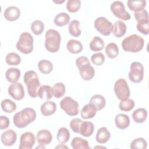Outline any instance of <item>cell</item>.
I'll return each mask as SVG.
<instances>
[{"label": "cell", "instance_id": "obj_1", "mask_svg": "<svg viewBox=\"0 0 149 149\" xmlns=\"http://www.w3.org/2000/svg\"><path fill=\"white\" fill-rule=\"evenodd\" d=\"M36 118V113L31 108H26L16 113L13 118L14 125L19 128H24Z\"/></svg>", "mask_w": 149, "mask_h": 149}, {"label": "cell", "instance_id": "obj_2", "mask_svg": "<svg viewBox=\"0 0 149 149\" xmlns=\"http://www.w3.org/2000/svg\"><path fill=\"white\" fill-rule=\"evenodd\" d=\"M23 79L29 95L32 98L37 97L41 84L36 72L34 70L27 71L24 74Z\"/></svg>", "mask_w": 149, "mask_h": 149}, {"label": "cell", "instance_id": "obj_3", "mask_svg": "<svg viewBox=\"0 0 149 149\" xmlns=\"http://www.w3.org/2000/svg\"><path fill=\"white\" fill-rule=\"evenodd\" d=\"M144 44V39L141 36L133 34L123 39L122 47L126 52H138L143 49Z\"/></svg>", "mask_w": 149, "mask_h": 149}, {"label": "cell", "instance_id": "obj_4", "mask_svg": "<svg viewBox=\"0 0 149 149\" xmlns=\"http://www.w3.org/2000/svg\"><path fill=\"white\" fill-rule=\"evenodd\" d=\"M45 48L50 52L58 51L61 42V37L59 32L54 29H49L45 34Z\"/></svg>", "mask_w": 149, "mask_h": 149}, {"label": "cell", "instance_id": "obj_5", "mask_svg": "<svg viewBox=\"0 0 149 149\" xmlns=\"http://www.w3.org/2000/svg\"><path fill=\"white\" fill-rule=\"evenodd\" d=\"M16 48L20 52L24 54H29L33 49V37L28 32L22 33L16 43Z\"/></svg>", "mask_w": 149, "mask_h": 149}, {"label": "cell", "instance_id": "obj_6", "mask_svg": "<svg viewBox=\"0 0 149 149\" xmlns=\"http://www.w3.org/2000/svg\"><path fill=\"white\" fill-rule=\"evenodd\" d=\"M114 92L116 97L121 100L128 98L130 92L126 80L124 79H118L114 84Z\"/></svg>", "mask_w": 149, "mask_h": 149}, {"label": "cell", "instance_id": "obj_7", "mask_svg": "<svg viewBox=\"0 0 149 149\" xmlns=\"http://www.w3.org/2000/svg\"><path fill=\"white\" fill-rule=\"evenodd\" d=\"M60 107L69 116H75L79 113V104L70 97L63 98L60 102Z\"/></svg>", "mask_w": 149, "mask_h": 149}, {"label": "cell", "instance_id": "obj_8", "mask_svg": "<svg viewBox=\"0 0 149 149\" xmlns=\"http://www.w3.org/2000/svg\"><path fill=\"white\" fill-rule=\"evenodd\" d=\"M130 69L129 72L130 80L135 83L141 82L144 76V67L143 65L139 62H133L130 65Z\"/></svg>", "mask_w": 149, "mask_h": 149}, {"label": "cell", "instance_id": "obj_9", "mask_svg": "<svg viewBox=\"0 0 149 149\" xmlns=\"http://www.w3.org/2000/svg\"><path fill=\"white\" fill-rule=\"evenodd\" d=\"M94 27L100 34L105 36H109L113 29L112 23L104 17H97L94 21Z\"/></svg>", "mask_w": 149, "mask_h": 149}, {"label": "cell", "instance_id": "obj_10", "mask_svg": "<svg viewBox=\"0 0 149 149\" xmlns=\"http://www.w3.org/2000/svg\"><path fill=\"white\" fill-rule=\"evenodd\" d=\"M110 9L113 14L119 19L129 20L131 18V15L125 10L123 3L120 1L113 2L111 5Z\"/></svg>", "mask_w": 149, "mask_h": 149}, {"label": "cell", "instance_id": "obj_11", "mask_svg": "<svg viewBox=\"0 0 149 149\" xmlns=\"http://www.w3.org/2000/svg\"><path fill=\"white\" fill-rule=\"evenodd\" d=\"M36 138L33 133L27 132L22 134L20 138L19 149H31L35 144Z\"/></svg>", "mask_w": 149, "mask_h": 149}, {"label": "cell", "instance_id": "obj_12", "mask_svg": "<svg viewBox=\"0 0 149 149\" xmlns=\"http://www.w3.org/2000/svg\"><path fill=\"white\" fill-rule=\"evenodd\" d=\"M8 94L15 100H21L24 96V87L21 83H12L8 88Z\"/></svg>", "mask_w": 149, "mask_h": 149}, {"label": "cell", "instance_id": "obj_13", "mask_svg": "<svg viewBox=\"0 0 149 149\" xmlns=\"http://www.w3.org/2000/svg\"><path fill=\"white\" fill-rule=\"evenodd\" d=\"M17 139L16 133L12 129H9L3 132L1 136L2 143L5 146H12Z\"/></svg>", "mask_w": 149, "mask_h": 149}, {"label": "cell", "instance_id": "obj_14", "mask_svg": "<svg viewBox=\"0 0 149 149\" xmlns=\"http://www.w3.org/2000/svg\"><path fill=\"white\" fill-rule=\"evenodd\" d=\"M20 16V9L15 6H10L6 8L3 13V16L8 21L16 20Z\"/></svg>", "mask_w": 149, "mask_h": 149}, {"label": "cell", "instance_id": "obj_15", "mask_svg": "<svg viewBox=\"0 0 149 149\" xmlns=\"http://www.w3.org/2000/svg\"><path fill=\"white\" fill-rule=\"evenodd\" d=\"M36 137L39 144L42 146L49 144L52 140L51 133L47 129L39 130L37 134Z\"/></svg>", "mask_w": 149, "mask_h": 149}, {"label": "cell", "instance_id": "obj_16", "mask_svg": "<svg viewBox=\"0 0 149 149\" xmlns=\"http://www.w3.org/2000/svg\"><path fill=\"white\" fill-rule=\"evenodd\" d=\"M97 109L92 104L89 103L85 105L81 110L80 114L82 118L84 119L94 118L97 113Z\"/></svg>", "mask_w": 149, "mask_h": 149}, {"label": "cell", "instance_id": "obj_17", "mask_svg": "<svg viewBox=\"0 0 149 149\" xmlns=\"http://www.w3.org/2000/svg\"><path fill=\"white\" fill-rule=\"evenodd\" d=\"M115 123L118 129H125L130 125V119L128 115L124 113H119L115 116Z\"/></svg>", "mask_w": 149, "mask_h": 149}, {"label": "cell", "instance_id": "obj_18", "mask_svg": "<svg viewBox=\"0 0 149 149\" xmlns=\"http://www.w3.org/2000/svg\"><path fill=\"white\" fill-rule=\"evenodd\" d=\"M41 113L44 116H49L54 114L56 110V105L54 101H48L44 102L40 107Z\"/></svg>", "mask_w": 149, "mask_h": 149}, {"label": "cell", "instance_id": "obj_19", "mask_svg": "<svg viewBox=\"0 0 149 149\" xmlns=\"http://www.w3.org/2000/svg\"><path fill=\"white\" fill-rule=\"evenodd\" d=\"M111 137V133L105 127H100L96 134L95 140L100 144L106 143Z\"/></svg>", "mask_w": 149, "mask_h": 149}, {"label": "cell", "instance_id": "obj_20", "mask_svg": "<svg viewBox=\"0 0 149 149\" xmlns=\"http://www.w3.org/2000/svg\"><path fill=\"white\" fill-rule=\"evenodd\" d=\"M66 48L72 54H76L80 53L83 49L82 44L78 40L72 39L66 44Z\"/></svg>", "mask_w": 149, "mask_h": 149}, {"label": "cell", "instance_id": "obj_21", "mask_svg": "<svg viewBox=\"0 0 149 149\" xmlns=\"http://www.w3.org/2000/svg\"><path fill=\"white\" fill-rule=\"evenodd\" d=\"M79 70L81 78L84 80H90L94 76L95 70L94 68L91 66V64L86 65Z\"/></svg>", "mask_w": 149, "mask_h": 149}, {"label": "cell", "instance_id": "obj_22", "mask_svg": "<svg viewBox=\"0 0 149 149\" xmlns=\"http://www.w3.org/2000/svg\"><path fill=\"white\" fill-rule=\"evenodd\" d=\"M126 31V26L125 23L121 20H116L113 26V34L117 38L123 36Z\"/></svg>", "mask_w": 149, "mask_h": 149}, {"label": "cell", "instance_id": "obj_23", "mask_svg": "<svg viewBox=\"0 0 149 149\" xmlns=\"http://www.w3.org/2000/svg\"><path fill=\"white\" fill-rule=\"evenodd\" d=\"M20 77V71L17 68H11L8 69L5 72L6 80L12 83H16Z\"/></svg>", "mask_w": 149, "mask_h": 149}, {"label": "cell", "instance_id": "obj_24", "mask_svg": "<svg viewBox=\"0 0 149 149\" xmlns=\"http://www.w3.org/2000/svg\"><path fill=\"white\" fill-rule=\"evenodd\" d=\"M147 117V111L146 109L140 108L133 111L132 118L134 121L138 123H141L145 122Z\"/></svg>", "mask_w": 149, "mask_h": 149}, {"label": "cell", "instance_id": "obj_25", "mask_svg": "<svg viewBox=\"0 0 149 149\" xmlns=\"http://www.w3.org/2000/svg\"><path fill=\"white\" fill-rule=\"evenodd\" d=\"M94 130V124L90 121H83L80 129V134L84 137H90L92 135Z\"/></svg>", "mask_w": 149, "mask_h": 149}, {"label": "cell", "instance_id": "obj_26", "mask_svg": "<svg viewBox=\"0 0 149 149\" xmlns=\"http://www.w3.org/2000/svg\"><path fill=\"white\" fill-rule=\"evenodd\" d=\"M52 87L49 85H42L40 86L38 91V96L41 99L49 100L52 98Z\"/></svg>", "mask_w": 149, "mask_h": 149}, {"label": "cell", "instance_id": "obj_27", "mask_svg": "<svg viewBox=\"0 0 149 149\" xmlns=\"http://www.w3.org/2000/svg\"><path fill=\"white\" fill-rule=\"evenodd\" d=\"M90 103L95 106L97 111H100L105 107L106 101L102 95L100 94H95L90 98Z\"/></svg>", "mask_w": 149, "mask_h": 149}, {"label": "cell", "instance_id": "obj_28", "mask_svg": "<svg viewBox=\"0 0 149 149\" xmlns=\"http://www.w3.org/2000/svg\"><path fill=\"white\" fill-rule=\"evenodd\" d=\"M71 146L73 149H90L88 142L81 137H74L71 142Z\"/></svg>", "mask_w": 149, "mask_h": 149}, {"label": "cell", "instance_id": "obj_29", "mask_svg": "<svg viewBox=\"0 0 149 149\" xmlns=\"http://www.w3.org/2000/svg\"><path fill=\"white\" fill-rule=\"evenodd\" d=\"M105 46L103 40L99 36H95L90 42V48L91 51L97 52L102 50Z\"/></svg>", "mask_w": 149, "mask_h": 149}, {"label": "cell", "instance_id": "obj_30", "mask_svg": "<svg viewBox=\"0 0 149 149\" xmlns=\"http://www.w3.org/2000/svg\"><path fill=\"white\" fill-rule=\"evenodd\" d=\"M127 6L130 10L134 12L140 11L144 9L146 6V1L144 0L141 1H127Z\"/></svg>", "mask_w": 149, "mask_h": 149}, {"label": "cell", "instance_id": "obj_31", "mask_svg": "<svg viewBox=\"0 0 149 149\" xmlns=\"http://www.w3.org/2000/svg\"><path fill=\"white\" fill-rule=\"evenodd\" d=\"M70 20L69 15L65 12H61L58 13L54 17V23L55 25L59 27L64 26L69 23Z\"/></svg>", "mask_w": 149, "mask_h": 149}, {"label": "cell", "instance_id": "obj_32", "mask_svg": "<svg viewBox=\"0 0 149 149\" xmlns=\"http://www.w3.org/2000/svg\"><path fill=\"white\" fill-rule=\"evenodd\" d=\"M38 68L41 73L47 74L52 72L53 69V65L49 61L42 59L38 62Z\"/></svg>", "mask_w": 149, "mask_h": 149}, {"label": "cell", "instance_id": "obj_33", "mask_svg": "<svg viewBox=\"0 0 149 149\" xmlns=\"http://www.w3.org/2000/svg\"><path fill=\"white\" fill-rule=\"evenodd\" d=\"M68 30L70 35L74 37H77L81 34L80 29V22L77 20H73L69 24Z\"/></svg>", "mask_w": 149, "mask_h": 149}, {"label": "cell", "instance_id": "obj_34", "mask_svg": "<svg viewBox=\"0 0 149 149\" xmlns=\"http://www.w3.org/2000/svg\"><path fill=\"white\" fill-rule=\"evenodd\" d=\"M56 138L59 143L61 144L66 143L70 138V133L69 130L66 127H61L58 131Z\"/></svg>", "mask_w": 149, "mask_h": 149}, {"label": "cell", "instance_id": "obj_35", "mask_svg": "<svg viewBox=\"0 0 149 149\" xmlns=\"http://www.w3.org/2000/svg\"><path fill=\"white\" fill-rule=\"evenodd\" d=\"M107 56L109 58H115L119 54V48L118 45L114 42L109 43L106 47L105 49Z\"/></svg>", "mask_w": 149, "mask_h": 149}, {"label": "cell", "instance_id": "obj_36", "mask_svg": "<svg viewBox=\"0 0 149 149\" xmlns=\"http://www.w3.org/2000/svg\"><path fill=\"white\" fill-rule=\"evenodd\" d=\"M65 86L63 83H56L52 87L53 95L54 97L56 98H59L63 97L65 93Z\"/></svg>", "mask_w": 149, "mask_h": 149}, {"label": "cell", "instance_id": "obj_37", "mask_svg": "<svg viewBox=\"0 0 149 149\" xmlns=\"http://www.w3.org/2000/svg\"><path fill=\"white\" fill-rule=\"evenodd\" d=\"M1 105L2 110L6 113L13 112L16 109V104L9 99L2 100Z\"/></svg>", "mask_w": 149, "mask_h": 149}, {"label": "cell", "instance_id": "obj_38", "mask_svg": "<svg viewBox=\"0 0 149 149\" xmlns=\"http://www.w3.org/2000/svg\"><path fill=\"white\" fill-rule=\"evenodd\" d=\"M5 61L9 65L16 66L20 63L21 58L15 52H9L6 56Z\"/></svg>", "mask_w": 149, "mask_h": 149}, {"label": "cell", "instance_id": "obj_39", "mask_svg": "<svg viewBox=\"0 0 149 149\" xmlns=\"http://www.w3.org/2000/svg\"><path fill=\"white\" fill-rule=\"evenodd\" d=\"M147 146L146 140L143 137H139L131 142L130 147L132 149H146Z\"/></svg>", "mask_w": 149, "mask_h": 149}, {"label": "cell", "instance_id": "obj_40", "mask_svg": "<svg viewBox=\"0 0 149 149\" xmlns=\"http://www.w3.org/2000/svg\"><path fill=\"white\" fill-rule=\"evenodd\" d=\"M44 30L43 22L39 20H34L31 25V30L35 35H40Z\"/></svg>", "mask_w": 149, "mask_h": 149}, {"label": "cell", "instance_id": "obj_41", "mask_svg": "<svg viewBox=\"0 0 149 149\" xmlns=\"http://www.w3.org/2000/svg\"><path fill=\"white\" fill-rule=\"evenodd\" d=\"M134 107V102L132 99L127 98L124 100H121L119 108L121 111H131Z\"/></svg>", "mask_w": 149, "mask_h": 149}, {"label": "cell", "instance_id": "obj_42", "mask_svg": "<svg viewBox=\"0 0 149 149\" xmlns=\"http://www.w3.org/2000/svg\"><path fill=\"white\" fill-rule=\"evenodd\" d=\"M80 6L81 1L80 0H68L66 3V9L71 13L77 12Z\"/></svg>", "mask_w": 149, "mask_h": 149}, {"label": "cell", "instance_id": "obj_43", "mask_svg": "<svg viewBox=\"0 0 149 149\" xmlns=\"http://www.w3.org/2000/svg\"><path fill=\"white\" fill-rule=\"evenodd\" d=\"M137 30L144 35H147L149 33V22L147 20H140L137 22Z\"/></svg>", "mask_w": 149, "mask_h": 149}, {"label": "cell", "instance_id": "obj_44", "mask_svg": "<svg viewBox=\"0 0 149 149\" xmlns=\"http://www.w3.org/2000/svg\"><path fill=\"white\" fill-rule=\"evenodd\" d=\"M91 61L93 64L97 66H100L105 62V56L101 52H97L91 55Z\"/></svg>", "mask_w": 149, "mask_h": 149}, {"label": "cell", "instance_id": "obj_45", "mask_svg": "<svg viewBox=\"0 0 149 149\" xmlns=\"http://www.w3.org/2000/svg\"><path fill=\"white\" fill-rule=\"evenodd\" d=\"M82 122L83 120L79 118H74L72 119L69 124L72 130L75 133H79Z\"/></svg>", "mask_w": 149, "mask_h": 149}, {"label": "cell", "instance_id": "obj_46", "mask_svg": "<svg viewBox=\"0 0 149 149\" xmlns=\"http://www.w3.org/2000/svg\"><path fill=\"white\" fill-rule=\"evenodd\" d=\"M134 17H135L136 20L137 22L140 21V20H148V12L145 9L134 12Z\"/></svg>", "mask_w": 149, "mask_h": 149}, {"label": "cell", "instance_id": "obj_47", "mask_svg": "<svg viewBox=\"0 0 149 149\" xmlns=\"http://www.w3.org/2000/svg\"><path fill=\"white\" fill-rule=\"evenodd\" d=\"M90 62L88 60V58L86 56H80L77 58L76 60V65L77 68L79 69L87 65H90Z\"/></svg>", "mask_w": 149, "mask_h": 149}, {"label": "cell", "instance_id": "obj_48", "mask_svg": "<svg viewBox=\"0 0 149 149\" xmlns=\"http://www.w3.org/2000/svg\"><path fill=\"white\" fill-rule=\"evenodd\" d=\"M10 123L9 119L5 116H0V129L1 130H3L9 126Z\"/></svg>", "mask_w": 149, "mask_h": 149}, {"label": "cell", "instance_id": "obj_49", "mask_svg": "<svg viewBox=\"0 0 149 149\" xmlns=\"http://www.w3.org/2000/svg\"><path fill=\"white\" fill-rule=\"evenodd\" d=\"M68 148V147H67V146H63V144H61V145H59V146H56V147H55V148Z\"/></svg>", "mask_w": 149, "mask_h": 149}, {"label": "cell", "instance_id": "obj_50", "mask_svg": "<svg viewBox=\"0 0 149 149\" xmlns=\"http://www.w3.org/2000/svg\"><path fill=\"white\" fill-rule=\"evenodd\" d=\"M40 146H38V147H36V148H45V147H44V146H42V145H40V144H39Z\"/></svg>", "mask_w": 149, "mask_h": 149}, {"label": "cell", "instance_id": "obj_51", "mask_svg": "<svg viewBox=\"0 0 149 149\" xmlns=\"http://www.w3.org/2000/svg\"><path fill=\"white\" fill-rule=\"evenodd\" d=\"M54 2L56 3H63L64 2V1H61V2L60 1H54Z\"/></svg>", "mask_w": 149, "mask_h": 149}]
</instances>
